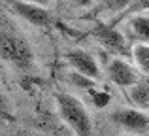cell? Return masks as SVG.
I'll use <instances>...</instances> for the list:
<instances>
[{
    "label": "cell",
    "mask_w": 149,
    "mask_h": 136,
    "mask_svg": "<svg viewBox=\"0 0 149 136\" xmlns=\"http://www.w3.org/2000/svg\"><path fill=\"white\" fill-rule=\"evenodd\" d=\"M0 57L19 70H29L34 64V51L25 38L0 30Z\"/></svg>",
    "instance_id": "obj_2"
},
{
    "label": "cell",
    "mask_w": 149,
    "mask_h": 136,
    "mask_svg": "<svg viewBox=\"0 0 149 136\" xmlns=\"http://www.w3.org/2000/svg\"><path fill=\"white\" fill-rule=\"evenodd\" d=\"M10 8L13 10V13H17L19 17H23L25 21H29L34 27H49L53 23V15L47 8L40 6L34 2H11Z\"/></svg>",
    "instance_id": "obj_3"
},
{
    "label": "cell",
    "mask_w": 149,
    "mask_h": 136,
    "mask_svg": "<svg viewBox=\"0 0 149 136\" xmlns=\"http://www.w3.org/2000/svg\"><path fill=\"white\" fill-rule=\"evenodd\" d=\"M130 27L138 38L149 42V17H146V15H136V17L130 19Z\"/></svg>",
    "instance_id": "obj_9"
},
{
    "label": "cell",
    "mask_w": 149,
    "mask_h": 136,
    "mask_svg": "<svg viewBox=\"0 0 149 136\" xmlns=\"http://www.w3.org/2000/svg\"><path fill=\"white\" fill-rule=\"evenodd\" d=\"M66 59L77 70L79 76L89 77V80H98L100 77V68H98V64H96L95 57L91 53L83 51V49H74V51H68Z\"/></svg>",
    "instance_id": "obj_4"
},
{
    "label": "cell",
    "mask_w": 149,
    "mask_h": 136,
    "mask_svg": "<svg viewBox=\"0 0 149 136\" xmlns=\"http://www.w3.org/2000/svg\"><path fill=\"white\" fill-rule=\"evenodd\" d=\"M0 119H10V110H8V102L4 95L0 93Z\"/></svg>",
    "instance_id": "obj_11"
},
{
    "label": "cell",
    "mask_w": 149,
    "mask_h": 136,
    "mask_svg": "<svg viewBox=\"0 0 149 136\" xmlns=\"http://www.w3.org/2000/svg\"><path fill=\"white\" fill-rule=\"evenodd\" d=\"M111 119L132 133H146L149 129V117L140 110H117L111 115Z\"/></svg>",
    "instance_id": "obj_5"
},
{
    "label": "cell",
    "mask_w": 149,
    "mask_h": 136,
    "mask_svg": "<svg viewBox=\"0 0 149 136\" xmlns=\"http://www.w3.org/2000/svg\"><path fill=\"white\" fill-rule=\"evenodd\" d=\"M108 76L119 87H134L138 83V76H136L134 68L123 59H113L108 64Z\"/></svg>",
    "instance_id": "obj_6"
},
{
    "label": "cell",
    "mask_w": 149,
    "mask_h": 136,
    "mask_svg": "<svg viewBox=\"0 0 149 136\" xmlns=\"http://www.w3.org/2000/svg\"><path fill=\"white\" fill-rule=\"evenodd\" d=\"M95 34L96 38H98V42L102 45H106L108 49H111V51H117V53H125L127 51V45H125V38L121 36L119 32H117L115 29H111V27H106V25H98L95 29Z\"/></svg>",
    "instance_id": "obj_7"
},
{
    "label": "cell",
    "mask_w": 149,
    "mask_h": 136,
    "mask_svg": "<svg viewBox=\"0 0 149 136\" xmlns=\"http://www.w3.org/2000/svg\"><path fill=\"white\" fill-rule=\"evenodd\" d=\"M132 100L140 106L149 108V83H136L132 87Z\"/></svg>",
    "instance_id": "obj_10"
},
{
    "label": "cell",
    "mask_w": 149,
    "mask_h": 136,
    "mask_svg": "<svg viewBox=\"0 0 149 136\" xmlns=\"http://www.w3.org/2000/svg\"><path fill=\"white\" fill-rule=\"evenodd\" d=\"M57 100L61 117L70 125V129L74 130L77 136H91L93 134V121L89 112L85 110V106L72 95L66 93H58L55 96Z\"/></svg>",
    "instance_id": "obj_1"
},
{
    "label": "cell",
    "mask_w": 149,
    "mask_h": 136,
    "mask_svg": "<svg viewBox=\"0 0 149 136\" xmlns=\"http://www.w3.org/2000/svg\"><path fill=\"white\" fill-rule=\"evenodd\" d=\"M132 57H134L140 70H143L149 76V44H136L132 47Z\"/></svg>",
    "instance_id": "obj_8"
}]
</instances>
